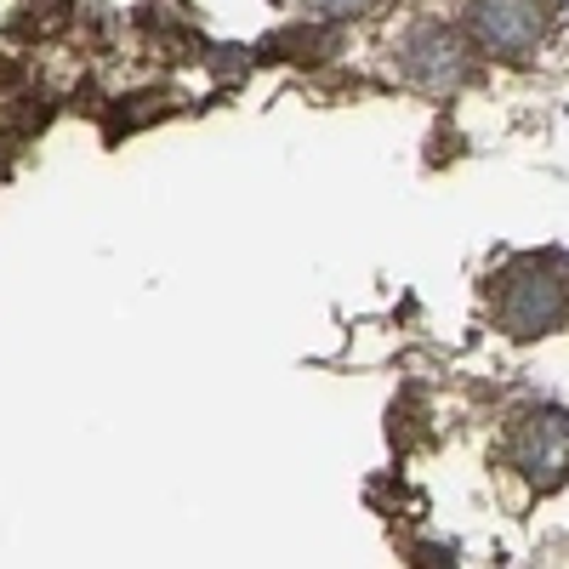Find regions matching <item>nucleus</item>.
<instances>
[{
	"label": "nucleus",
	"instance_id": "1",
	"mask_svg": "<svg viewBox=\"0 0 569 569\" xmlns=\"http://www.w3.org/2000/svg\"><path fill=\"white\" fill-rule=\"evenodd\" d=\"M490 313L518 342L547 337V330H558L569 319V268L558 257H518V262H507L496 273Z\"/></svg>",
	"mask_w": 569,
	"mask_h": 569
},
{
	"label": "nucleus",
	"instance_id": "2",
	"mask_svg": "<svg viewBox=\"0 0 569 569\" xmlns=\"http://www.w3.org/2000/svg\"><path fill=\"white\" fill-rule=\"evenodd\" d=\"M501 456L536 496L563 490L569 485V416L563 410H525L507 427Z\"/></svg>",
	"mask_w": 569,
	"mask_h": 569
},
{
	"label": "nucleus",
	"instance_id": "3",
	"mask_svg": "<svg viewBox=\"0 0 569 569\" xmlns=\"http://www.w3.org/2000/svg\"><path fill=\"white\" fill-rule=\"evenodd\" d=\"M467 29L490 58L530 63L536 46L547 40V12H541V0H472Z\"/></svg>",
	"mask_w": 569,
	"mask_h": 569
},
{
	"label": "nucleus",
	"instance_id": "4",
	"mask_svg": "<svg viewBox=\"0 0 569 569\" xmlns=\"http://www.w3.org/2000/svg\"><path fill=\"white\" fill-rule=\"evenodd\" d=\"M472 58H467V40L445 23H416L399 40V74L421 91H456L467 80Z\"/></svg>",
	"mask_w": 569,
	"mask_h": 569
},
{
	"label": "nucleus",
	"instance_id": "5",
	"mask_svg": "<svg viewBox=\"0 0 569 569\" xmlns=\"http://www.w3.org/2000/svg\"><path fill=\"white\" fill-rule=\"evenodd\" d=\"M308 12H319V18H359V12H370L376 0H302Z\"/></svg>",
	"mask_w": 569,
	"mask_h": 569
}]
</instances>
